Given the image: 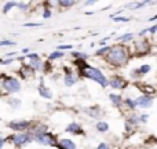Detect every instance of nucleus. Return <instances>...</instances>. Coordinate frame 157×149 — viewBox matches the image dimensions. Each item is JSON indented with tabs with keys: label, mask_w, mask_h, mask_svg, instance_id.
<instances>
[{
	"label": "nucleus",
	"mask_w": 157,
	"mask_h": 149,
	"mask_svg": "<svg viewBox=\"0 0 157 149\" xmlns=\"http://www.w3.org/2000/svg\"><path fill=\"white\" fill-rule=\"evenodd\" d=\"M73 64L77 68L78 76L95 81V83H98L102 88H108L109 87V77L103 73L99 68L90 65L87 61H81V60H75Z\"/></svg>",
	"instance_id": "1"
},
{
	"label": "nucleus",
	"mask_w": 157,
	"mask_h": 149,
	"mask_svg": "<svg viewBox=\"0 0 157 149\" xmlns=\"http://www.w3.org/2000/svg\"><path fill=\"white\" fill-rule=\"evenodd\" d=\"M131 58V50L128 49V46L121 43L113 44L109 50V53L103 57V60L113 68H124Z\"/></svg>",
	"instance_id": "2"
},
{
	"label": "nucleus",
	"mask_w": 157,
	"mask_h": 149,
	"mask_svg": "<svg viewBox=\"0 0 157 149\" xmlns=\"http://www.w3.org/2000/svg\"><path fill=\"white\" fill-rule=\"evenodd\" d=\"M128 84L130 81L120 73H113L109 77V87H112L113 90H125Z\"/></svg>",
	"instance_id": "3"
},
{
	"label": "nucleus",
	"mask_w": 157,
	"mask_h": 149,
	"mask_svg": "<svg viewBox=\"0 0 157 149\" xmlns=\"http://www.w3.org/2000/svg\"><path fill=\"white\" fill-rule=\"evenodd\" d=\"M33 141H36L37 144H40V145H46V147H57L58 139H57V137H55L54 134L46 131V133H43V134L36 135L35 138H33Z\"/></svg>",
	"instance_id": "4"
},
{
	"label": "nucleus",
	"mask_w": 157,
	"mask_h": 149,
	"mask_svg": "<svg viewBox=\"0 0 157 149\" xmlns=\"http://www.w3.org/2000/svg\"><path fill=\"white\" fill-rule=\"evenodd\" d=\"M150 71H152V65H150V64H142L138 68L131 69L128 76H130V79H132V80H139V79H142L144 76H146Z\"/></svg>",
	"instance_id": "5"
},
{
	"label": "nucleus",
	"mask_w": 157,
	"mask_h": 149,
	"mask_svg": "<svg viewBox=\"0 0 157 149\" xmlns=\"http://www.w3.org/2000/svg\"><path fill=\"white\" fill-rule=\"evenodd\" d=\"M135 101V106L136 108H142V109H147L155 104V95H139V97L134 98Z\"/></svg>",
	"instance_id": "6"
},
{
	"label": "nucleus",
	"mask_w": 157,
	"mask_h": 149,
	"mask_svg": "<svg viewBox=\"0 0 157 149\" xmlns=\"http://www.w3.org/2000/svg\"><path fill=\"white\" fill-rule=\"evenodd\" d=\"M2 86L4 87V90L8 92H18L19 90H21V83H19L15 77H6L4 80H3Z\"/></svg>",
	"instance_id": "7"
},
{
	"label": "nucleus",
	"mask_w": 157,
	"mask_h": 149,
	"mask_svg": "<svg viewBox=\"0 0 157 149\" xmlns=\"http://www.w3.org/2000/svg\"><path fill=\"white\" fill-rule=\"evenodd\" d=\"M11 139H13V142L17 145V147H24V145L29 144L30 141H33L32 139V135L29 134V131L28 133H17L14 134L13 137H11Z\"/></svg>",
	"instance_id": "8"
},
{
	"label": "nucleus",
	"mask_w": 157,
	"mask_h": 149,
	"mask_svg": "<svg viewBox=\"0 0 157 149\" xmlns=\"http://www.w3.org/2000/svg\"><path fill=\"white\" fill-rule=\"evenodd\" d=\"M134 46H135V51H134V54H135L136 57H142V55H146L147 51H149L150 41L147 40V39H142L141 41H136Z\"/></svg>",
	"instance_id": "9"
},
{
	"label": "nucleus",
	"mask_w": 157,
	"mask_h": 149,
	"mask_svg": "<svg viewBox=\"0 0 157 149\" xmlns=\"http://www.w3.org/2000/svg\"><path fill=\"white\" fill-rule=\"evenodd\" d=\"M24 58H28V60L30 61L29 62V66L33 69V71H43V61L40 60V57H39L37 54H26Z\"/></svg>",
	"instance_id": "10"
},
{
	"label": "nucleus",
	"mask_w": 157,
	"mask_h": 149,
	"mask_svg": "<svg viewBox=\"0 0 157 149\" xmlns=\"http://www.w3.org/2000/svg\"><path fill=\"white\" fill-rule=\"evenodd\" d=\"M32 126V123L29 120H14V122L8 123V127L13 128L15 131H19V133H24L26 128H29Z\"/></svg>",
	"instance_id": "11"
},
{
	"label": "nucleus",
	"mask_w": 157,
	"mask_h": 149,
	"mask_svg": "<svg viewBox=\"0 0 157 149\" xmlns=\"http://www.w3.org/2000/svg\"><path fill=\"white\" fill-rule=\"evenodd\" d=\"M83 113H86L88 117L91 119H101L102 116L103 111L99 105H94V106H88V108H84L83 109Z\"/></svg>",
	"instance_id": "12"
},
{
	"label": "nucleus",
	"mask_w": 157,
	"mask_h": 149,
	"mask_svg": "<svg viewBox=\"0 0 157 149\" xmlns=\"http://www.w3.org/2000/svg\"><path fill=\"white\" fill-rule=\"evenodd\" d=\"M65 133L73 134V135H84V130L77 122H71L65 128Z\"/></svg>",
	"instance_id": "13"
},
{
	"label": "nucleus",
	"mask_w": 157,
	"mask_h": 149,
	"mask_svg": "<svg viewBox=\"0 0 157 149\" xmlns=\"http://www.w3.org/2000/svg\"><path fill=\"white\" fill-rule=\"evenodd\" d=\"M109 101H110V104L114 106L116 109H119V111H121L123 109V100H124V97L120 94H117V92H110V94L108 95Z\"/></svg>",
	"instance_id": "14"
},
{
	"label": "nucleus",
	"mask_w": 157,
	"mask_h": 149,
	"mask_svg": "<svg viewBox=\"0 0 157 149\" xmlns=\"http://www.w3.org/2000/svg\"><path fill=\"white\" fill-rule=\"evenodd\" d=\"M135 87L142 92V95H155L157 90L153 88L150 84L146 83H139V81H135Z\"/></svg>",
	"instance_id": "15"
},
{
	"label": "nucleus",
	"mask_w": 157,
	"mask_h": 149,
	"mask_svg": "<svg viewBox=\"0 0 157 149\" xmlns=\"http://www.w3.org/2000/svg\"><path fill=\"white\" fill-rule=\"evenodd\" d=\"M57 148L58 149H77L75 141H72L71 138H61L57 142Z\"/></svg>",
	"instance_id": "16"
},
{
	"label": "nucleus",
	"mask_w": 157,
	"mask_h": 149,
	"mask_svg": "<svg viewBox=\"0 0 157 149\" xmlns=\"http://www.w3.org/2000/svg\"><path fill=\"white\" fill-rule=\"evenodd\" d=\"M124 123H128L130 126H132V127L136 128L139 124H141V120H139V115H136L135 112H131V113H128L127 116H125Z\"/></svg>",
	"instance_id": "17"
},
{
	"label": "nucleus",
	"mask_w": 157,
	"mask_h": 149,
	"mask_svg": "<svg viewBox=\"0 0 157 149\" xmlns=\"http://www.w3.org/2000/svg\"><path fill=\"white\" fill-rule=\"evenodd\" d=\"M37 91H39V94H40V97H41V98H46V100H51V98H52V92H51V90H50L47 86H44L43 79H41L40 86L37 87Z\"/></svg>",
	"instance_id": "18"
},
{
	"label": "nucleus",
	"mask_w": 157,
	"mask_h": 149,
	"mask_svg": "<svg viewBox=\"0 0 157 149\" xmlns=\"http://www.w3.org/2000/svg\"><path fill=\"white\" fill-rule=\"evenodd\" d=\"M77 80H78L77 75H75L73 72H72V73H66L65 76H63V83H65V86H66V87H72V86H75V84L77 83Z\"/></svg>",
	"instance_id": "19"
},
{
	"label": "nucleus",
	"mask_w": 157,
	"mask_h": 149,
	"mask_svg": "<svg viewBox=\"0 0 157 149\" xmlns=\"http://www.w3.org/2000/svg\"><path fill=\"white\" fill-rule=\"evenodd\" d=\"M123 108H125L130 112H135L136 106H135V101H134V98L124 97V100H123Z\"/></svg>",
	"instance_id": "20"
},
{
	"label": "nucleus",
	"mask_w": 157,
	"mask_h": 149,
	"mask_svg": "<svg viewBox=\"0 0 157 149\" xmlns=\"http://www.w3.org/2000/svg\"><path fill=\"white\" fill-rule=\"evenodd\" d=\"M95 130L99 134H106L109 131V123L105 120H98L97 124H95Z\"/></svg>",
	"instance_id": "21"
},
{
	"label": "nucleus",
	"mask_w": 157,
	"mask_h": 149,
	"mask_svg": "<svg viewBox=\"0 0 157 149\" xmlns=\"http://www.w3.org/2000/svg\"><path fill=\"white\" fill-rule=\"evenodd\" d=\"M134 39H135V35H134V33H131V32H128V33H124V35L119 36V37H117V41H119V43H121V44H125V43L132 41Z\"/></svg>",
	"instance_id": "22"
},
{
	"label": "nucleus",
	"mask_w": 157,
	"mask_h": 149,
	"mask_svg": "<svg viewBox=\"0 0 157 149\" xmlns=\"http://www.w3.org/2000/svg\"><path fill=\"white\" fill-rule=\"evenodd\" d=\"M72 57L75 58V60H81V61H87L90 58V55L87 54V53H81V51H72L71 53Z\"/></svg>",
	"instance_id": "23"
},
{
	"label": "nucleus",
	"mask_w": 157,
	"mask_h": 149,
	"mask_svg": "<svg viewBox=\"0 0 157 149\" xmlns=\"http://www.w3.org/2000/svg\"><path fill=\"white\" fill-rule=\"evenodd\" d=\"M21 73L24 75V77H29V76H32L35 73V71L29 65H24V66H21Z\"/></svg>",
	"instance_id": "24"
},
{
	"label": "nucleus",
	"mask_w": 157,
	"mask_h": 149,
	"mask_svg": "<svg viewBox=\"0 0 157 149\" xmlns=\"http://www.w3.org/2000/svg\"><path fill=\"white\" fill-rule=\"evenodd\" d=\"M146 33H150V35H156V33H157V24L152 25V26H149V28H146V29H144L141 33H139V36H145Z\"/></svg>",
	"instance_id": "25"
},
{
	"label": "nucleus",
	"mask_w": 157,
	"mask_h": 149,
	"mask_svg": "<svg viewBox=\"0 0 157 149\" xmlns=\"http://www.w3.org/2000/svg\"><path fill=\"white\" fill-rule=\"evenodd\" d=\"M110 47H112V46L99 47V49L97 50V53H95V57H105V55L109 53V50H110Z\"/></svg>",
	"instance_id": "26"
},
{
	"label": "nucleus",
	"mask_w": 157,
	"mask_h": 149,
	"mask_svg": "<svg viewBox=\"0 0 157 149\" xmlns=\"http://www.w3.org/2000/svg\"><path fill=\"white\" fill-rule=\"evenodd\" d=\"M65 57V53L63 51H54V53H51V54L48 55V60L50 61H54V60H59V58H63Z\"/></svg>",
	"instance_id": "27"
},
{
	"label": "nucleus",
	"mask_w": 157,
	"mask_h": 149,
	"mask_svg": "<svg viewBox=\"0 0 157 149\" xmlns=\"http://www.w3.org/2000/svg\"><path fill=\"white\" fill-rule=\"evenodd\" d=\"M75 4H76L75 0H59V2H58V6H61L62 8H69Z\"/></svg>",
	"instance_id": "28"
},
{
	"label": "nucleus",
	"mask_w": 157,
	"mask_h": 149,
	"mask_svg": "<svg viewBox=\"0 0 157 149\" xmlns=\"http://www.w3.org/2000/svg\"><path fill=\"white\" fill-rule=\"evenodd\" d=\"M136 128L132 127V126H130L128 123H124V133L127 134V135H132L134 133H135Z\"/></svg>",
	"instance_id": "29"
},
{
	"label": "nucleus",
	"mask_w": 157,
	"mask_h": 149,
	"mask_svg": "<svg viewBox=\"0 0 157 149\" xmlns=\"http://www.w3.org/2000/svg\"><path fill=\"white\" fill-rule=\"evenodd\" d=\"M14 6H17V2H8V3H6L4 8H3V13H4V14H7L8 11H10L11 8L14 7Z\"/></svg>",
	"instance_id": "30"
},
{
	"label": "nucleus",
	"mask_w": 157,
	"mask_h": 149,
	"mask_svg": "<svg viewBox=\"0 0 157 149\" xmlns=\"http://www.w3.org/2000/svg\"><path fill=\"white\" fill-rule=\"evenodd\" d=\"M149 115L147 113H141L139 115V120H141V124H146L147 122H149Z\"/></svg>",
	"instance_id": "31"
},
{
	"label": "nucleus",
	"mask_w": 157,
	"mask_h": 149,
	"mask_svg": "<svg viewBox=\"0 0 157 149\" xmlns=\"http://www.w3.org/2000/svg\"><path fill=\"white\" fill-rule=\"evenodd\" d=\"M113 19L114 22H128L130 21V17H121V15H119V17H113Z\"/></svg>",
	"instance_id": "32"
},
{
	"label": "nucleus",
	"mask_w": 157,
	"mask_h": 149,
	"mask_svg": "<svg viewBox=\"0 0 157 149\" xmlns=\"http://www.w3.org/2000/svg\"><path fill=\"white\" fill-rule=\"evenodd\" d=\"M110 37H112V36H106V37L101 39V40H99V41H98V44H99V46H101V47H105V46H108V44H106V43H108V41H109V40H110Z\"/></svg>",
	"instance_id": "33"
},
{
	"label": "nucleus",
	"mask_w": 157,
	"mask_h": 149,
	"mask_svg": "<svg viewBox=\"0 0 157 149\" xmlns=\"http://www.w3.org/2000/svg\"><path fill=\"white\" fill-rule=\"evenodd\" d=\"M97 149H112V147H110V145L108 144V142L102 141V142H99V144H98Z\"/></svg>",
	"instance_id": "34"
},
{
	"label": "nucleus",
	"mask_w": 157,
	"mask_h": 149,
	"mask_svg": "<svg viewBox=\"0 0 157 149\" xmlns=\"http://www.w3.org/2000/svg\"><path fill=\"white\" fill-rule=\"evenodd\" d=\"M14 41L13 40H3L0 41V47H8V46H14Z\"/></svg>",
	"instance_id": "35"
},
{
	"label": "nucleus",
	"mask_w": 157,
	"mask_h": 149,
	"mask_svg": "<svg viewBox=\"0 0 157 149\" xmlns=\"http://www.w3.org/2000/svg\"><path fill=\"white\" fill-rule=\"evenodd\" d=\"M73 47H72V44H61V46H58V51H63V50H72Z\"/></svg>",
	"instance_id": "36"
},
{
	"label": "nucleus",
	"mask_w": 157,
	"mask_h": 149,
	"mask_svg": "<svg viewBox=\"0 0 157 149\" xmlns=\"http://www.w3.org/2000/svg\"><path fill=\"white\" fill-rule=\"evenodd\" d=\"M51 17V10L50 8H44V11H43V18H50Z\"/></svg>",
	"instance_id": "37"
},
{
	"label": "nucleus",
	"mask_w": 157,
	"mask_h": 149,
	"mask_svg": "<svg viewBox=\"0 0 157 149\" xmlns=\"http://www.w3.org/2000/svg\"><path fill=\"white\" fill-rule=\"evenodd\" d=\"M43 24H40V22H28V24H24V26H26V28H30V26H41Z\"/></svg>",
	"instance_id": "38"
},
{
	"label": "nucleus",
	"mask_w": 157,
	"mask_h": 149,
	"mask_svg": "<svg viewBox=\"0 0 157 149\" xmlns=\"http://www.w3.org/2000/svg\"><path fill=\"white\" fill-rule=\"evenodd\" d=\"M17 6H18L19 8H21V10H26L28 7H29V3H17Z\"/></svg>",
	"instance_id": "39"
},
{
	"label": "nucleus",
	"mask_w": 157,
	"mask_h": 149,
	"mask_svg": "<svg viewBox=\"0 0 157 149\" xmlns=\"http://www.w3.org/2000/svg\"><path fill=\"white\" fill-rule=\"evenodd\" d=\"M14 61V58H8V60H0V64H3V65H8V64H11Z\"/></svg>",
	"instance_id": "40"
},
{
	"label": "nucleus",
	"mask_w": 157,
	"mask_h": 149,
	"mask_svg": "<svg viewBox=\"0 0 157 149\" xmlns=\"http://www.w3.org/2000/svg\"><path fill=\"white\" fill-rule=\"evenodd\" d=\"M97 2H94V0H90V2H84V6H94Z\"/></svg>",
	"instance_id": "41"
},
{
	"label": "nucleus",
	"mask_w": 157,
	"mask_h": 149,
	"mask_svg": "<svg viewBox=\"0 0 157 149\" xmlns=\"http://www.w3.org/2000/svg\"><path fill=\"white\" fill-rule=\"evenodd\" d=\"M156 19H157V14H155V15H153V17H150V18L147 19V21H150V22H152V21H156Z\"/></svg>",
	"instance_id": "42"
},
{
	"label": "nucleus",
	"mask_w": 157,
	"mask_h": 149,
	"mask_svg": "<svg viewBox=\"0 0 157 149\" xmlns=\"http://www.w3.org/2000/svg\"><path fill=\"white\" fill-rule=\"evenodd\" d=\"M3 145H4V139H3L2 137H0V149L3 148Z\"/></svg>",
	"instance_id": "43"
}]
</instances>
